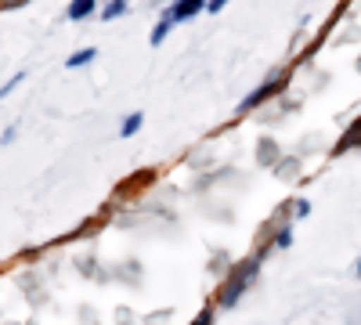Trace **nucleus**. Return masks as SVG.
<instances>
[{"mask_svg": "<svg viewBox=\"0 0 361 325\" xmlns=\"http://www.w3.org/2000/svg\"><path fill=\"white\" fill-rule=\"evenodd\" d=\"M257 257H250V260H243V264H238V268H235V275L228 278V286L221 289V307H231L238 297H243V293L250 289V282H253V275H257Z\"/></svg>", "mask_w": 361, "mask_h": 325, "instance_id": "nucleus-1", "label": "nucleus"}, {"mask_svg": "<svg viewBox=\"0 0 361 325\" xmlns=\"http://www.w3.org/2000/svg\"><path fill=\"white\" fill-rule=\"evenodd\" d=\"M357 145H361V120H357V123L350 127V134H347V137H343V141L336 145V152H347V149H357Z\"/></svg>", "mask_w": 361, "mask_h": 325, "instance_id": "nucleus-8", "label": "nucleus"}, {"mask_svg": "<svg viewBox=\"0 0 361 325\" xmlns=\"http://www.w3.org/2000/svg\"><path fill=\"white\" fill-rule=\"evenodd\" d=\"M119 15H127V0H109V4L102 8V22H112Z\"/></svg>", "mask_w": 361, "mask_h": 325, "instance_id": "nucleus-7", "label": "nucleus"}, {"mask_svg": "<svg viewBox=\"0 0 361 325\" xmlns=\"http://www.w3.org/2000/svg\"><path fill=\"white\" fill-rule=\"evenodd\" d=\"M98 58V47H87V51H76V54H69V69H80V66H90Z\"/></svg>", "mask_w": 361, "mask_h": 325, "instance_id": "nucleus-5", "label": "nucleus"}, {"mask_svg": "<svg viewBox=\"0 0 361 325\" xmlns=\"http://www.w3.org/2000/svg\"><path fill=\"white\" fill-rule=\"evenodd\" d=\"M286 246H293V228H282L275 235V243H271V250H286Z\"/></svg>", "mask_w": 361, "mask_h": 325, "instance_id": "nucleus-10", "label": "nucleus"}, {"mask_svg": "<svg viewBox=\"0 0 361 325\" xmlns=\"http://www.w3.org/2000/svg\"><path fill=\"white\" fill-rule=\"evenodd\" d=\"M170 25H177V22H173V18H170V15L163 11V18H159V22H156V29H152V47H159V44L166 40V33H170Z\"/></svg>", "mask_w": 361, "mask_h": 325, "instance_id": "nucleus-6", "label": "nucleus"}, {"mask_svg": "<svg viewBox=\"0 0 361 325\" xmlns=\"http://www.w3.org/2000/svg\"><path fill=\"white\" fill-rule=\"evenodd\" d=\"M94 8H98V0H73L66 15H69L73 22H80V18H87V15H94Z\"/></svg>", "mask_w": 361, "mask_h": 325, "instance_id": "nucleus-4", "label": "nucleus"}, {"mask_svg": "<svg viewBox=\"0 0 361 325\" xmlns=\"http://www.w3.org/2000/svg\"><path fill=\"white\" fill-rule=\"evenodd\" d=\"M141 120H145L141 112H130L127 120H123V127H119V137H134V134H137V127H141Z\"/></svg>", "mask_w": 361, "mask_h": 325, "instance_id": "nucleus-9", "label": "nucleus"}, {"mask_svg": "<svg viewBox=\"0 0 361 325\" xmlns=\"http://www.w3.org/2000/svg\"><path fill=\"white\" fill-rule=\"evenodd\" d=\"M199 11H202V0H177V4L166 8V15H170L173 22H188V18L199 15Z\"/></svg>", "mask_w": 361, "mask_h": 325, "instance_id": "nucleus-2", "label": "nucleus"}, {"mask_svg": "<svg viewBox=\"0 0 361 325\" xmlns=\"http://www.w3.org/2000/svg\"><path fill=\"white\" fill-rule=\"evenodd\" d=\"M22 80H25V76H11V80H8V83H4V87H0V98H8V94H11V91H15V87H18V83H22Z\"/></svg>", "mask_w": 361, "mask_h": 325, "instance_id": "nucleus-11", "label": "nucleus"}, {"mask_svg": "<svg viewBox=\"0 0 361 325\" xmlns=\"http://www.w3.org/2000/svg\"><path fill=\"white\" fill-rule=\"evenodd\" d=\"M279 83H282L279 76H271V80H267L264 87H257V91H253V94H246V98H243V105H238V109H243V112H250V109H257V102H264V98H267L271 91H275V87H279Z\"/></svg>", "mask_w": 361, "mask_h": 325, "instance_id": "nucleus-3", "label": "nucleus"}, {"mask_svg": "<svg viewBox=\"0 0 361 325\" xmlns=\"http://www.w3.org/2000/svg\"><path fill=\"white\" fill-rule=\"evenodd\" d=\"M209 321H214V311H202V314H199L192 325H209Z\"/></svg>", "mask_w": 361, "mask_h": 325, "instance_id": "nucleus-14", "label": "nucleus"}, {"mask_svg": "<svg viewBox=\"0 0 361 325\" xmlns=\"http://www.w3.org/2000/svg\"><path fill=\"white\" fill-rule=\"evenodd\" d=\"M224 4H228V0H206V11H209V15H217Z\"/></svg>", "mask_w": 361, "mask_h": 325, "instance_id": "nucleus-13", "label": "nucleus"}, {"mask_svg": "<svg viewBox=\"0 0 361 325\" xmlns=\"http://www.w3.org/2000/svg\"><path fill=\"white\" fill-rule=\"evenodd\" d=\"M293 214H296V217H307V214H311V202H307V199H300V202L293 206Z\"/></svg>", "mask_w": 361, "mask_h": 325, "instance_id": "nucleus-12", "label": "nucleus"}, {"mask_svg": "<svg viewBox=\"0 0 361 325\" xmlns=\"http://www.w3.org/2000/svg\"><path fill=\"white\" fill-rule=\"evenodd\" d=\"M357 278H361V260H357Z\"/></svg>", "mask_w": 361, "mask_h": 325, "instance_id": "nucleus-15", "label": "nucleus"}]
</instances>
